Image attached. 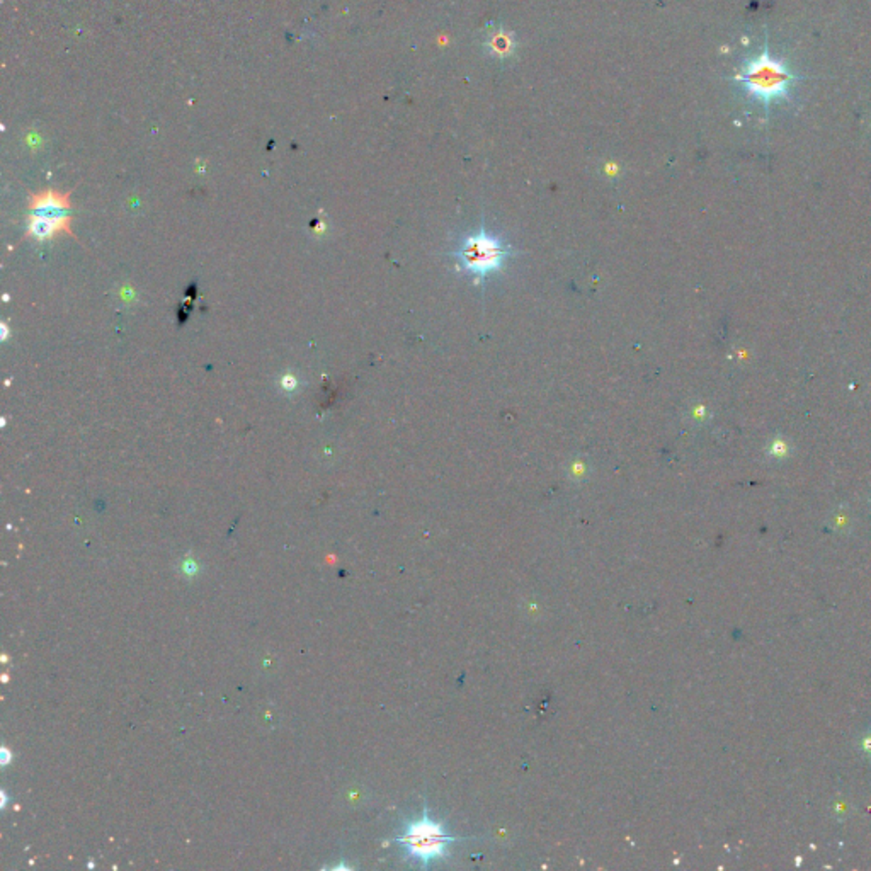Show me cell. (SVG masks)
<instances>
[{"instance_id": "6da1fadb", "label": "cell", "mask_w": 871, "mask_h": 871, "mask_svg": "<svg viewBox=\"0 0 871 871\" xmlns=\"http://www.w3.org/2000/svg\"><path fill=\"white\" fill-rule=\"evenodd\" d=\"M800 79L791 74L781 60L774 58L769 53L768 43H764L762 53L744 63L737 82H741L747 94H750V97L761 102L768 111L773 101H788L791 97V86Z\"/></svg>"}, {"instance_id": "7a4b0ae2", "label": "cell", "mask_w": 871, "mask_h": 871, "mask_svg": "<svg viewBox=\"0 0 871 871\" xmlns=\"http://www.w3.org/2000/svg\"><path fill=\"white\" fill-rule=\"evenodd\" d=\"M457 841H459V837L450 834L443 822L431 817L427 805H424V812L421 817L409 822L402 836L397 839L407 856L421 863L424 868L436 860H443L450 846Z\"/></svg>"}, {"instance_id": "3957f363", "label": "cell", "mask_w": 871, "mask_h": 871, "mask_svg": "<svg viewBox=\"0 0 871 871\" xmlns=\"http://www.w3.org/2000/svg\"><path fill=\"white\" fill-rule=\"evenodd\" d=\"M511 255V247L506 245L501 238L490 235L485 229H480L477 234L463 238L457 250V257L466 271L475 276L492 274L507 261Z\"/></svg>"}, {"instance_id": "277c9868", "label": "cell", "mask_w": 871, "mask_h": 871, "mask_svg": "<svg viewBox=\"0 0 871 871\" xmlns=\"http://www.w3.org/2000/svg\"><path fill=\"white\" fill-rule=\"evenodd\" d=\"M70 206L69 194H62L55 189H46L29 198L31 217L70 218Z\"/></svg>"}, {"instance_id": "5b68a950", "label": "cell", "mask_w": 871, "mask_h": 871, "mask_svg": "<svg viewBox=\"0 0 871 871\" xmlns=\"http://www.w3.org/2000/svg\"><path fill=\"white\" fill-rule=\"evenodd\" d=\"M72 235L74 231L70 227V218H45V217H31L29 225H27V235L38 238V241H46V238L57 237V235Z\"/></svg>"}]
</instances>
